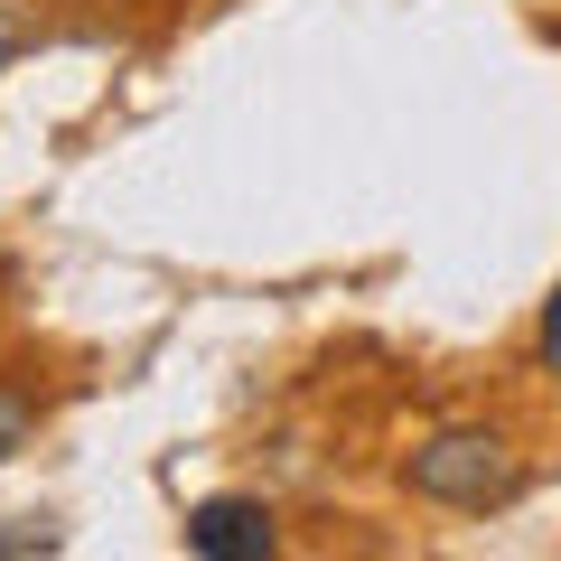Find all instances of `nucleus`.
Returning <instances> with one entry per match:
<instances>
[{"label":"nucleus","instance_id":"obj_1","mask_svg":"<svg viewBox=\"0 0 561 561\" xmlns=\"http://www.w3.org/2000/svg\"><path fill=\"white\" fill-rule=\"evenodd\" d=\"M402 486H412L421 505H449V515H496V505L524 496V459L505 431H486V421H449V431H431V440L402 459Z\"/></svg>","mask_w":561,"mask_h":561},{"label":"nucleus","instance_id":"obj_2","mask_svg":"<svg viewBox=\"0 0 561 561\" xmlns=\"http://www.w3.org/2000/svg\"><path fill=\"white\" fill-rule=\"evenodd\" d=\"M272 542H280V524H272L262 496H206V505H187V552H197V561H272Z\"/></svg>","mask_w":561,"mask_h":561},{"label":"nucleus","instance_id":"obj_3","mask_svg":"<svg viewBox=\"0 0 561 561\" xmlns=\"http://www.w3.org/2000/svg\"><path fill=\"white\" fill-rule=\"evenodd\" d=\"M28 431H38V393L0 375V459H20V449H28Z\"/></svg>","mask_w":561,"mask_h":561},{"label":"nucleus","instance_id":"obj_4","mask_svg":"<svg viewBox=\"0 0 561 561\" xmlns=\"http://www.w3.org/2000/svg\"><path fill=\"white\" fill-rule=\"evenodd\" d=\"M57 524H47V515H20V524H0V561H38V552H57Z\"/></svg>","mask_w":561,"mask_h":561},{"label":"nucleus","instance_id":"obj_5","mask_svg":"<svg viewBox=\"0 0 561 561\" xmlns=\"http://www.w3.org/2000/svg\"><path fill=\"white\" fill-rule=\"evenodd\" d=\"M38 38H47V28L28 20L20 0H0V66H10V57H28V47H38Z\"/></svg>","mask_w":561,"mask_h":561},{"label":"nucleus","instance_id":"obj_6","mask_svg":"<svg viewBox=\"0 0 561 561\" xmlns=\"http://www.w3.org/2000/svg\"><path fill=\"white\" fill-rule=\"evenodd\" d=\"M534 356H542V365H552V375H561V290H552V300H542V328H534Z\"/></svg>","mask_w":561,"mask_h":561}]
</instances>
